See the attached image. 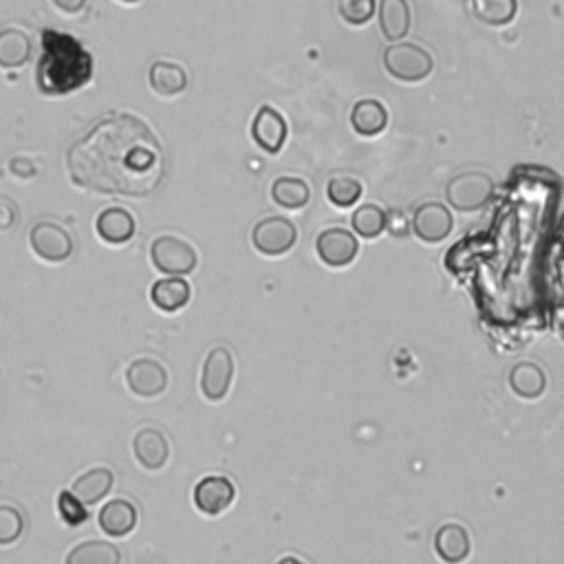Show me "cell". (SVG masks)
Listing matches in <instances>:
<instances>
[{
    "label": "cell",
    "mask_w": 564,
    "mask_h": 564,
    "mask_svg": "<svg viewBox=\"0 0 564 564\" xmlns=\"http://www.w3.org/2000/svg\"><path fill=\"white\" fill-rule=\"evenodd\" d=\"M67 172L75 188L100 197L146 199L164 181L166 157L144 119L113 113L69 148Z\"/></svg>",
    "instance_id": "6da1fadb"
},
{
    "label": "cell",
    "mask_w": 564,
    "mask_h": 564,
    "mask_svg": "<svg viewBox=\"0 0 564 564\" xmlns=\"http://www.w3.org/2000/svg\"><path fill=\"white\" fill-rule=\"evenodd\" d=\"M40 49L36 86L42 95H69L93 80V56L78 38L45 29Z\"/></svg>",
    "instance_id": "7a4b0ae2"
},
{
    "label": "cell",
    "mask_w": 564,
    "mask_h": 564,
    "mask_svg": "<svg viewBox=\"0 0 564 564\" xmlns=\"http://www.w3.org/2000/svg\"><path fill=\"white\" fill-rule=\"evenodd\" d=\"M382 64L390 78L406 84L423 82L435 71V60L415 42H395V45L386 47Z\"/></svg>",
    "instance_id": "3957f363"
},
{
    "label": "cell",
    "mask_w": 564,
    "mask_h": 564,
    "mask_svg": "<svg viewBox=\"0 0 564 564\" xmlns=\"http://www.w3.org/2000/svg\"><path fill=\"white\" fill-rule=\"evenodd\" d=\"M150 260L157 271L166 276H188L199 265V254L188 241L179 236H157L150 245Z\"/></svg>",
    "instance_id": "277c9868"
},
{
    "label": "cell",
    "mask_w": 564,
    "mask_h": 564,
    "mask_svg": "<svg viewBox=\"0 0 564 564\" xmlns=\"http://www.w3.org/2000/svg\"><path fill=\"white\" fill-rule=\"evenodd\" d=\"M494 194L492 177L483 172H463V175L450 179L446 188V199L450 210L461 214H474L483 210Z\"/></svg>",
    "instance_id": "5b68a950"
},
{
    "label": "cell",
    "mask_w": 564,
    "mask_h": 564,
    "mask_svg": "<svg viewBox=\"0 0 564 564\" xmlns=\"http://www.w3.org/2000/svg\"><path fill=\"white\" fill-rule=\"evenodd\" d=\"M29 245L40 260L49 265H62L73 256L75 241L67 227L53 221H38L29 232Z\"/></svg>",
    "instance_id": "8992f818"
},
{
    "label": "cell",
    "mask_w": 564,
    "mask_h": 564,
    "mask_svg": "<svg viewBox=\"0 0 564 564\" xmlns=\"http://www.w3.org/2000/svg\"><path fill=\"white\" fill-rule=\"evenodd\" d=\"M298 243V227L285 216H267L252 230V245L258 254L276 258L294 249Z\"/></svg>",
    "instance_id": "52a82bcc"
},
{
    "label": "cell",
    "mask_w": 564,
    "mask_h": 564,
    "mask_svg": "<svg viewBox=\"0 0 564 564\" xmlns=\"http://www.w3.org/2000/svg\"><path fill=\"white\" fill-rule=\"evenodd\" d=\"M234 357L225 346H214L201 371V393L208 401H223L234 382Z\"/></svg>",
    "instance_id": "ba28073f"
},
{
    "label": "cell",
    "mask_w": 564,
    "mask_h": 564,
    "mask_svg": "<svg viewBox=\"0 0 564 564\" xmlns=\"http://www.w3.org/2000/svg\"><path fill=\"white\" fill-rule=\"evenodd\" d=\"M452 227H454V219L450 208L437 201L421 203L415 214H412V223H410L412 234H415L423 245L443 243L452 234Z\"/></svg>",
    "instance_id": "9c48e42d"
},
{
    "label": "cell",
    "mask_w": 564,
    "mask_h": 564,
    "mask_svg": "<svg viewBox=\"0 0 564 564\" xmlns=\"http://www.w3.org/2000/svg\"><path fill=\"white\" fill-rule=\"evenodd\" d=\"M316 252L322 265L331 269H344L355 263L357 254H360V241H357V236L351 230L329 227V230L318 234Z\"/></svg>",
    "instance_id": "30bf717a"
},
{
    "label": "cell",
    "mask_w": 564,
    "mask_h": 564,
    "mask_svg": "<svg viewBox=\"0 0 564 564\" xmlns=\"http://www.w3.org/2000/svg\"><path fill=\"white\" fill-rule=\"evenodd\" d=\"M289 126L287 119L274 106H260L252 119V139L267 155H278L287 144Z\"/></svg>",
    "instance_id": "8fae6325"
},
{
    "label": "cell",
    "mask_w": 564,
    "mask_h": 564,
    "mask_svg": "<svg viewBox=\"0 0 564 564\" xmlns=\"http://www.w3.org/2000/svg\"><path fill=\"white\" fill-rule=\"evenodd\" d=\"M126 384L133 395L153 399L166 393L168 371L164 364L153 360V357H139L126 368Z\"/></svg>",
    "instance_id": "7c38bea8"
},
{
    "label": "cell",
    "mask_w": 564,
    "mask_h": 564,
    "mask_svg": "<svg viewBox=\"0 0 564 564\" xmlns=\"http://www.w3.org/2000/svg\"><path fill=\"white\" fill-rule=\"evenodd\" d=\"M236 501L234 483L221 474H210L194 487V507L205 516H221Z\"/></svg>",
    "instance_id": "4fadbf2b"
},
{
    "label": "cell",
    "mask_w": 564,
    "mask_h": 564,
    "mask_svg": "<svg viewBox=\"0 0 564 564\" xmlns=\"http://www.w3.org/2000/svg\"><path fill=\"white\" fill-rule=\"evenodd\" d=\"M95 232L100 236L102 243L119 247L133 241V236L137 232V221L126 208H117V205H113V208H106L97 214Z\"/></svg>",
    "instance_id": "5bb4252c"
},
{
    "label": "cell",
    "mask_w": 564,
    "mask_h": 564,
    "mask_svg": "<svg viewBox=\"0 0 564 564\" xmlns=\"http://www.w3.org/2000/svg\"><path fill=\"white\" fill-rule=\"evenodd\" d=\"M133 452L141 468L148 472H157L164 468L170 459V443L159 428L146 426L135 435Z\"/></svg>",
    "instance_id": "9a60e30c"
},
{
    "label": "cell",
    "mask_w": 564,
    "mask_h": 564,
    "mask_svg": "<svg viewBox=\"0 0 564 564\" xmlns=\"http://www.w3.org/2000/svg\"><path fill=\"white\" fill-rule=\"evenodd\" d=\"M412 29V12L408 0H379V31L395 45L404 42Z\"/></svg>",
    "instance_id": "2e32d148"
},
{
    "label": "cell",
    "mask_w": 564,
    "mask_h": 564,
    "mask_svg": "<svg viewBox=\"0 0 564 564\" xmlns=\"http://www.w3.org/2000/svg\"><path fill=\"white\" fill-rule=\"evenodd\" d=\"M34 56V42L18 27L0 29V69L18 71Z\"/></svg>",
    "instance_id": "e0dca14e"
},
{
    "label": "cell",
    "mask_w": 564,
    "mask_h": 564,
    "mask_svg": "<svg viewBox=\"0 0 564 564\" xmlns=\"http://www.w3.org/2000/svg\"><path fill=\"white\" fill-rule=\"evenodd\" d=\"M435 551L446 564H461L470 558L472 540L468 529L459 523H446L435 534Z\"/></svg>",
    "instance_id": "ac0fdd59"
},
{
    "label": "cell",
    "mask_w": 564,
    "mask_h": 564,
    "mask_svg": "<svg viewBox=\"0 0 564 564\" xmlns=\"http://www.w3.org/2000/svg\"><path fill=\"white\" fill-rule=\"evenodd\" d=\"M137 518L139 514L133 503L126 501V498H113L100 509L97 523H100V529L106 536L124 538L137 527Z\"/></svg>",
    "instance_id": "d6986e66"
},
{
    "label": "cell",
    "mask_w": 564,
    "mask_h": 564,
    "mask_svg": "<svg viewBox=\"0 0 564 564\" xmlns=\"http://www.w3.org/2000/svg\"><path fill=\"white\" fill-rule=\"evenodd\" d=\"M148 84L155 95L172 100V97H177L188 89V73L177 62L157 60L150 64Z\"/></svg>",
    "instance_id": "ffe728a7"
},
{
    "label": "cell",
    "mask_w": 564,
    "mask_h": 564,
    "mask_svg": "<svg viewBox=\"0 0 564 564\" xmlns=\"http://www.w3.org/2000/svg\"><path fill=\"white\" fill-rule=\"evenodd\" d=\"M349 119H351V128L355 130V135H360L364 139H373L377 135H382L386 130L388 111L379 100L366 97V100L355 102Z\"/></svg>",
    "instance_id": "44dd1931"
},
{
    "label": "cell",
    "mask_w": 564,
    "mask_h": 564,
    "mask_svg": "<svg viewBox=\"0 0 564 564\" xmlns=\"http://www.w3.org/2000/svg\"><path fill=\"white\" fill-rule=\"evenodd\" d=\"M192 298V287L186 278L181 276H168L157 280L153 289H150V300L153 305L164 313H177L183 307H188Z\"/></svg>",
    "instance_id": "7402d4cb"
},
{
    "label": "cell",
    "mask_w": 564,
    "mask_h": 564,
    "mask_svg": "<svg viewBox=\"0 0 564 564\" xmlns=\"http://www.w3.org/2000/svg\"><path fill=\"white\" fill-rule=\"evenodd\" d=\"M115 483V472L111 468H91L80 474L73 483V494L80 498L84 505H95L111 494Z\"/></svg>",
    "instance_id": "603a6c76"
},
{
    "label": "cell",
    "mask_w": 564,
    "mask_h": 564,
    "mask_svg": "<svg viewBox=\"0 0 564 564\" xmlns=\"http://www.w3.org/2000/svg\"><path fill=\"white\" fill-rule=\"evenodd\" d=\"M271 201H274L280 210L298 212L309 205L311 188L309 183L300 177H278L271 183Z\"/></svg>",
    "instance_id": "cb8c5ba5"
},
{
    "label": "cell",
    "mask_w": 564,
    "mask_h": 564,
    "mask_svg": "<svg viewBox=\"0 0 564 564\" xmlns=\"http://www.w3.org/2000/svg\"><path fill=\"white\" fill-rule=\"evenodd\" d=\"M64 564H122V551L113 542L91 538L78 542L67 553Z\"/></svg>",
    "instance_id": "d4e9b609"
},
{
    "label": "cell",
    "mask_w": 564,
    "mask_h": 564,
    "mask_svg": "<svg viewBox=\"0 0 564 564\" xmlns=\"http://www.w3.org/2000/svg\"><path fill=\"white\" fill-rule=\"evenodd\" d=\"M509 386H512L514 393L523 399H538L547 388V377L542 373V368L523 362L516 364L509 373Z\"/></svg>",
    "instance_id": "484cf974"
},
{
    "label": "cell",
    "mask_w": 564,
    "mask_h": 564,
    "mask_svg": "<svg viewBox=\"0 0 564 564\" xmlns=\"http://www.w3.org/2000/svg\"><path fill=\"white\" fill-rule=\"evenodd\" d=\"M351 227L353 234L373 241V238L382 236L388 227V216L386 212L375 203H364L360 208H355L351 216Z\"/></svg>",
    "instance_id": "4316f807"
},
{
    "label": "cell",
    "mask_w": 564,
    "mask_h": 564,
    "mask_svg": "<svg viewBox=\"0 0 564 564\" xmlns=\"http://www.w3.org/2000/svg\"><path fill=\"white\" fill-rule=\"evenodd\" d=\"M476 20L490 27H505L518 16V0H472Z\"/></svg>",
    "instance_id": "83f0119b"
},
{
    "label": "cell",
    "mask_w": 564,
    "mask_h": 564,
    "mask_svg": "<svg viewBox=\"0 0 564 564\" xmlns=\"http://www.w3.org/2000/svg\"><path fill=\"white\" fill-rule=\"evenodd\" d=\"M362 194H364L362 181H357L353 177H333L327 183V199L338 210L353 208V205L360 203Z\"/></svg>",
    "instance_id": "f1b7e54d"
},
{
    "label": "cell",
    "mask_w": 564,
    "mask_h": 564,
    "mask_svg": "<svg viewBox=\"0 0 564 564\" xmlns=\"http://www.w3.org/2000/svg\"><path fill=\"white\" fill-rule=\"evenodd\" d=\"M25 534V516L14 505H0V547H12Z\"/></svg>",
    "instance_id": "f546056e"
},
{
    "label": "cell",
    "mask_w": 564,
    "mask_h": 564,
    "mask_svg": "<svg viewBox=\"0 0 564 564\" xmlns=\"http://www.w3.org/2000/svg\"><path fill=\"white\" fill-rule=\"evenodd\" d=\"M338 12L346 25L364 27L377 14V0H338Z\"/></svg>",
    "instance_id": "4dcf8cb0"
},
{
    "label": "cell",
    "mask_w": 564,
    "mask_h": 564,
    "mask_svg": "<svg viewBox=\"0 0 564 564\" xmlns=\"http://www.w3.org/2000/svg\"><path fill=\"white\" fill-rule=\"evenodd\" d=\"M58 509H60L62 520L69 527H80V525L86 523V520H89V512H86V505L69 490L60 492V496H58Z\"/></svg>",
    "instance_id": "1f68e13d"
},
{
    "label": "cell",
    "mask_w": 564,
    "mask_h": 564,
    "mask_svg": "<svg viewBox=\"0 0 564 564\" xmlns=\"http://www.w3.org/2000/svg\"><path fill=\"white\" fill-rule=\"evenodd\" d=\"M18 221H20L18 205L12 199L0 197V232L14 230Z\"/></svg>",
    "instance_id": "d6a6232c"
},
{
    "label": "cell",
    "mask_w": 564,
    "mask_h": 564,
    "mask_svg": "<svg viewBox=\"0 0 564 564\" xmlns=\"http://www.w3.org/2000/svg\"><path fill=\"white\" fill-rule=\"evenodd\" d=\"M9 172L20 181H29L38 175V166L29 157H14L9 161Z\"/></svg>",
    "instance_id": "836d02e7"
},
{
    "label": "cell",
    "mask_w": 564,
    "mask_h": 564,
    "mask_svg": "<svg viewBox=\"0 0 564 564\" xmlns=\"http://www.w3.org/2000/svg\"><path fill=\"white\" fill-rule=\"evenodd\" d=\"M51 3L60 14L73 18V16H80L84 12L86 5H89V0H51Z\"/></svg>",
    "instance_id": "e575fe53"
},
{
    "label": "cell",
    "mask_w": 564,
    "mask_h": 564,
    "mask_svg": "<svg viewBox=\"0 0 564 564\" xmlns=\"http://www.w3.org/2000/svg\"><path fill=\"white\" fill-rule=\"evenodd\" d=\"M276 564H307V562L296 558V556H285V558H280Z\"/></svg>",
    "instance_id": "d590c367"
},
{
    "label": "cell",
    "mask_w": 564,
    "mask_h": 564,
    "mask_svg": "<svg viewBox=\"0 0 564 564\" xmlns=\"http://www.w3.org/2000/svg\"><path fill=\"white\" fill-rule=\"evenodd\" d=\"M117 3H124V5H137L141 0H117Z\"/></svg>",
    "instance_id": "8d00e7d4"
},
{
    "label": "cell",
    "mask_w": 564,
    "mask_h": 564,
    "mask_svg": "<svg viewBox=\"0 0 564 564\" xmlns=\"http://www.w3.org/2000/svg\"><path fill=\"white\" fill-rule=\"evenodd\" d=\"M560 338H562V340H564V322H562V324H560Z\"/></svg>",
    "instance_id": "74e56055"
}]
</instances>
